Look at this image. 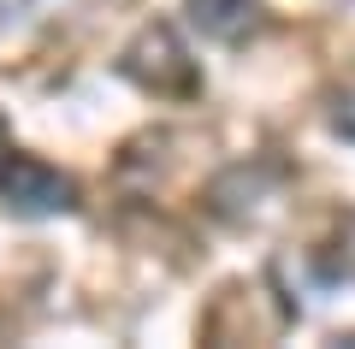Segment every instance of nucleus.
<instances>
[{"label": "nucleus", "instance_id": "obj_1", "mask_svg": "<svg viewBox=\"0 0 355 349\" xmlns=\"http://www.w3.org/2000/svg\"><path fill=\"white\" fill-rule=\"evenodd\" d=\"M0 196H6V207H12V213L42 219V213H65V207H71L77 184L60 172V166L18 154V160H0Z\"/></svg>", "mask_w": 355, "mask_h": 349}, {"label": "nucleus", "instance_id": "obj_2", "mask_svg": "<svg viewBox=\"0 0 355 349\" xmlns=\"http://www.w3.org/2000/svg\"><path fill=\"white\" fill-rule=\"evenodd\" d=\"M125 77H137L142 89H154V95H190V89H196V65H190V53L178 48V36L166 24L142 30V36L130 42Z\"/></svg>", "mask_w": 355, "mask_h": 349}, {"label": "nucleus", "instance_id": "obj_3", "mask_svg": "<svg viewBox=\"0 0 355 349\" xmlns=\"http://www.w3.org/2000/svg\"><path fill=\"white\" fill-rule=\"evenodd\" d=\"M190 24L214 42H243L261 24V0H190Z\"/></svg>", "mask_w": 355, "mask_h": 349}, {"label": "nucleus", "instance_id": "obj_4", "mask_svg": "<svg viewBox=\"0 0 355 349\" xmlns=\"http://www.w3.org/2000/svg\"><path fill=\"white\" fill-rule=\"evenodd\" d=\"M331 278H349V284H355V219H343V231H338V249H331Z\"/></svg>", "mask_w": 355, "mask_h": 349}, {"label": "nucleus", "instance_id": "obj_5", "mask_svg": "<svg viewBox=\"0 0 355 349\" xmlns=\"http://www.w3.org/2000/svg\"><path fill=\"white\" fill-rule=\"evenodd\" d=\"M331 125H338V137L355 142V89H343V95L331 101Z\"/></svg>", "mask_w": 355, "mask_h": 349}, {"label": "nucleus", "instance_id": "obj_6", "mask_svg": "<svg viewBox=\"0 0 355 349\" xmlns=\"http://www.w3.org/2000/svg\"><path fill=\"white\" fill-rule=\"evenodd\" d=\"M0 160H6V119H0Z\"/></svg>", "mask_w": 355, "mask_h": 349}]
</instances>
